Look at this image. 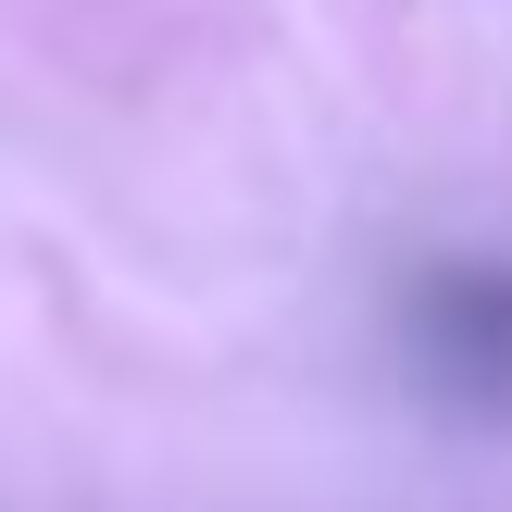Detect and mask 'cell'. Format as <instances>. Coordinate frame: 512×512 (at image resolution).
I'll list each match as a JSON object with an SVG mask.
<instances>
[{"label":"cell","mask_w":512,"mask_h":512,"mask_svg":"<svg viewBox=\"0 0 512 512\" xmlns=\"http://www.w3.org/2000/svg\"><path fill=\"white\" fill-rule=\"evenodd\" d=\"M413 338H425V363H438L450 388L512 400V275L500 263H438L413 288Z\"/></svg>","instance_id":"1"}]
</instances>
